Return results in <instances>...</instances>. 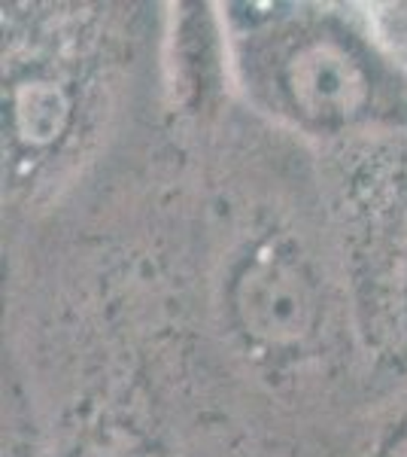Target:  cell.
I'll list each match as a JSON object with an SVG mask.
<instances>
[{"label":"cell","mask_w":407,"mask_h":457,"mask_svg":"<svg viewBox=\"0 0 407 457\" xmlns=\"http://www.w3.org/2000/svg\"><path fill=\"white\" fill-rule=\"evenodd\" d=\"M240 314L256 336L286 342L307 327L310 299L295 271L283 265H256L240 284Z\"/></svg>","instance_id":"obj_1"},{"label":"cell","mask_w":407,"mask_h":457,"mask_svg":"<svg viewBox=\"0 0 407 457\" xmlns=\"http://www.w3.org/2000/svg\"><path fill=\"white\" fill-rule=\"evenodd\" d=\"M295 92L310 110H346L359 92V79L344 58L313 53L295 71Z\"/></svg>","instance_id":"obj_2"},{"label":"cell","mask_w":407,"mask_h":457,"mask_svg":"<svg viewBox=\"0 0 407 457\" xmlns=\"http://www.w3.org/2000/svg\"><path fill=\"white\" fill-rule=\"evenodd\" d=\"M389 457H407V442H404V445H398Z\"/></svg>","instance_id":"obj_3"}]
</instances>
